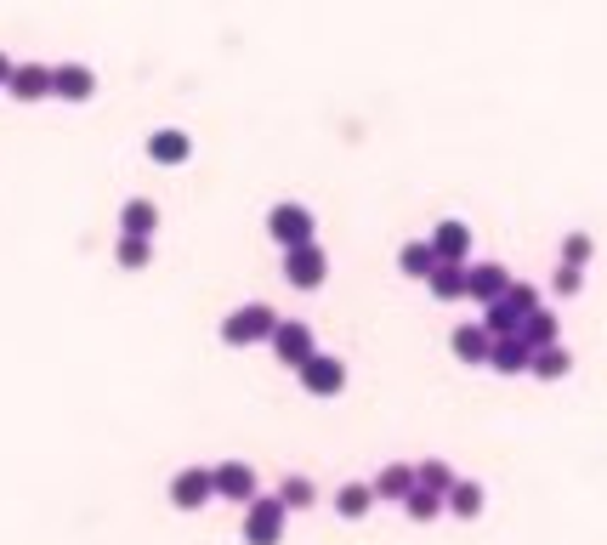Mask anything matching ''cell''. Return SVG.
<instances>
[{"instance_id":"6da1fadb","label":"cell","mask_w":607,"mask_h":545,"mask_svg":"<svg viewBox=\"0 0 607 545\" xmlns=\"http://www.w3.org/2000/svg\"><path fill=\"white\" fill-rule=\"evenodd\" d=\"M284 523H290V511L278 494H250L244 500V545H278L284 540Z\"/></svg>"},{"instance_id":"7a4b0ae2","label":"cell","mask_w":607,"mask_h":545,"mask_svg":"<svg viewBox=\"0 0 607 545\" xmlns=\"http://www.w3.org/2000/svg\"><path fill=\"white\" fill-rule=\"evenodd\" d=\"M273 307L267 301H250V307H233V313L222 318V341L227 347H256V341H267V330H273Z\"/></svg>"},{"instance_id":"3957f363","label":"cell","mask_w":607,"mask_h":545,"mask_svg":"<svg viewBox=\"0 0 607 545\" xmlns=\"http://www.w3.org/2000/svg\"><path fill=\"white\" fill-rule=\"evenodd\" d=\"M295 375H301V387L313 392V398H335V392L347 387V364L341 358H330V352H307L301 364H295Z\"/></svg>"},{"instance_id":"277c9868","label":"cell","mask_w":607,"mask_h":545,"mask_svg":"<svg viewBox=\"0 0 607 545\" xmlns=\"http://www.w3.org/2000/svg\"><path fill=\"white\" fill-rule=\"evenodd\" d=\"M324 273H330V256H324V245H284V279L295 284V290H318L324 284Z\"/></svg>"},{"instance_id":"5b68a950","label":"cell","mask_w":607,"mask_h":545,"mask_svg":"<svg viewBox=\"0 0 607 545\" xmlns=\"http://www.w3.org/2000/svg\"><path fill=\"white\" fill-rule=\"evenodd\" d=\"M313 211H307V205H295V199H284V205H273V211H267V233H273V245L284 250V245H307V239H313Z\"/></svg>"},{"instance_id":"8992f818","label":"cell","mask_w":607,"mask_h":545,"mask_svg":"<svg viewBox=\"0 0 607 545\" xmlns=\"http://www.w3.org/2000/svg\"><path fill=\"white\" fill-rule=\"evenodd\" d=\"M267 347L278 352V364H301L307 352H313V330L301 324V318H273V330H267Z\"/></svg>"},{"instance_id":"52a82bcc","label":"cell","mask_w":607,"mask_h":545,"mask_svg":"<svg viewBox=\"0 0 607 545\" xmlns=\"http://www.w3.org/2000/svg\"><path fill=\"white\" fill-rule=\"evenodd\" d=\"M216 500V489H210V466H182V472L171 477V506L176 511H199Z\"/></svg>"},{"instance_id":"ba28073f","label":"cell","mask_w":607,"mask_h":545,"mask_svg":"<svg viewBox=\"0 0 607 545\" xmlns=\"http://www.w3.org/2000/svg\"><path fill=\"white\" fill-rule=\"evenodd\" d=\"M210 489H216V500L244 506V500L256 494V472H250L244 460H222V466H210Z\"/></svg>"},{"instance_id":"9c48e42d","label":"cell","mask_w":607,"mask_h":545,"mask_svg":"<svg viewBox=\"0 0 607 545\" xmlns=\"http://www.w3.org/2000/svg\"><path fill=\"white\" fill-rule=\"evenodd\" d=\"M6 97H18V103L52 97V69H46V63H12V74H6Z\"/></svg>"},{"instance_id":"30bf717a","label":"cell","mask_w":607,"mask_h":545,"mask_svg":"<svg viewBox=\"0 0 607 545\" xmlns=\"http://www.w3.org/2000/svg\"><path fill=\"white\" fill-rule=\"evenodd\" d=\"M52 97H63V103H91V97H97V74H91L86 63H57Z\"/></svg>"},{"instance_id":"8fae6325","label":"cell","mask_w":607,"mask_h":545,"mask_svg":"<svg viewBox=\"0 0 607 545\" xmlns=\"http://www.w3.org/2000/svg\"><path fill=\"white\" fill-rule=\"evenodd\" d=\"M528 358H534V347H528L522 335H488V370L528 375Z\"/></svg>"},{"instance_id":"7c38bea8","label":"cell","mask_w":607,"mask_h":545,"mask_svg":"<svg viewBox=\"0 0 607 545\" xmlns=\"http://www.w3.org/2000/svg\"><path fill=\"white\" fill-rule=\"evenodd\" d=\"M426 245L437 250V262H471V228L466 222H454V216L426 233Z\"/></svg>"},{"instance_id":"4fadbf2b","label":"cell","mask_w":607,"mask_h":545,"mask_svg":"<svg viewBox=\"0 0 607 545\" xmlns=\"http://www.w3.org/2000/svg\"><path fill=\"white\" fill-rule=\"evenodd\" d=\"M511 284V273H505L500 262H466V296L483 307V301H494Z\"/></svg>"},{"instance_id":"5bb4252c","label":"cell","mask_w":607,"mask_h":545,"mask_svg":"<svg viewBox=\"0 0 607 545\" xmlns=\"http://www.w3.org/2000/svg\"><path fill=\"white\" fill-rule=\"evenodd\" d=\"M148 159H154V165H188L193 159V137L188 131H154V137H148Z\"/></svg>"},{"instance_id":"9a60e30c","label":"cell","mask_w":607,"mask_h":545,"mask_svg":"<svg viewBox=\"0 0 607 545\" xmlns=\"http://www.w3.org/2000/svg\"><path fill=\"white\" fill-rule=\"evenodd\" d=\"M426 290L437 301H466V262H437L426 273Z\"/></svg>"},{"instance_id":"2e32d148","label":"cell","mask_w":607,"mask_h":545,"mask_svg":"<svg viewBox=\"0 0 607 545\" xmlns=\"http://www.w3.org/2000/svg\"><path fill=\"white\" fill-rule=\"evenodd\" d=\"M449 347H454L460 364H488V330H483V324H454Z\"/></svg>"},{"instance_id":"e0dca14e","label":"cell","mask_w":607,"mask_h":545,"mask_svg":"<svg viewBox=\"0 0 607 545\" xmlns=\"http://www.w3.org/2000/svg\"><path fill=\"white\" fill-rule=\"evenodd\" d=\"M517 335L528 341V347H551V341H562V324H556V313H545V307H528L517 324Z\"/></svg>"},{"instance_id":"ac0fdd59","label":"cell","mask_w":607,"mask_h":545,"mask_svg":"<svg viewBox=\"0 0 607 545\" xmlns=\"http://www.w3.org/2000/svg\"><path fill=\"white\" fill-rule=\"evenodd\" d=\"M573 370V358L562 341H551V347H534V358H528V375H539V381H562V375Z\"/></svg>"},{"instance_id":"d6986e66","label":"cell","mask_w":607,"mask_h":545,"mask_svg":"<svg viewBox=\"0 0 607 545\" xmlns=\"http://www.w3.org/2000/svg\"><path fill=\"white\" fill-rule=\"evenodd\" d=\"M154 228H159V205H154V199H125V211H120V233L154 239Z\"/></svg>"},{"instance_id":"ffe728a7","label":"cell","mask_w":607,"mask_h":545,"mask_svg":"<svg viewBox=\"0 0 607 545\" xmlns=\"http://www.w3.org/2000/svg\"><path fill=\"white\" fill-rule=\"evenodd\" d=\"M432 267H437V250L426 245V239H409V245L398 250V273H403V279H420V284H426V273H432Z\"/></svg>"},{"instance_id":"44dd1931","label":"cell","mask_w":607,"mask_h":545,"mask_svg":"<svg viewBox=\"0 0 607 545\" xmlns=\"http://www.w3.org/2000/svg\"><path fill=\"white\" fill-rule=\"evenodd\" d=\"M409 489H415V466H381V477L369 483L375 500H403Z\"/></svg>"},{"instance_id":"7402d4cb","label":"cell","mask_w":607,"mask_h":545,"mask_svg":"<svg viewBox=\"0 0 607 545\" xmlns=\"http://www.w3.org/2000/svg\"><path fill=\"white\" fill-rule=\"evenodd\" d=\"M335 511H341L347 523L369 517V511H375V494H369V483H341V489H335Z\"/></svg>"},{"instance_id":"603a6c76","label":"cell","mask_w":607,"mask_h":545,"mask_svg":"<svg viewBox=\"0 0 607 545\" xmlns=\"http://www.w3.org/2000/svg\"><path fill=\"white\" fill-rule=\"evenodd\" d=\"M114 262L125 273H142V267L154 262V239H137V233H120V245H114Z\"/></svg>"},{"instance_id":"cb8c5ba5","label":"cell","mask_w":607,"mask_h":545,"mask_svg":"<svg viewBox=\"0 0 607 545\" xmlns=\"http://www.w3.org/2000/svg\"><path fill=\"white\" fill-rule=\"evenodd\" d=\"M443 506H449L454 517H477V511H483V483H460V477H454L449 489H443Z\"/></svg>"},{"instance_id":"d4e9b609","label":"cell","mask_w":607,"mask_h":545,"mask_svg":"<svg viewBox=\"0 0 607 545\" xmlns=\"http://www.w3.org/2000/svg\"><path fill=\"white\" fill-rule=\"evenodd\" d=\"M517 324H522V313H517V307H511L505 296L483 301V330H488V335H517Z\"/></svg>"},{"instance_id":"484cf974","label":"cell","mask_w":607,"mask_h":545,"mask_svg":"<svg viewBox=\"0 0 607 545\" xmlns=\"http://www.w3.org/2000/svg\"><path fill=\"white\" fill-rule=\"evenodd\" d=\"M278 500H284V511H307V506H318V489H313V477H284L278 483Z\"/></svg>"},{"instance_id":"4316f807","label":"cell","mask_w":607,"mask_h":545,"mask_svg":"<svg viewBox=\"0 0 607 545\" xmlns=\"http://www.w3.org/2000/svg\"><path fill=\"white\" fill-rule=\"evenodd\" d=\"M403 511H409L415 523H432L437 511H443V494H437V489H420V483H415V489L403 494Z\"/></svg>"},{"instance_id":"83f0119b","label":"cell","mask_w":607,"mask_h":545,"mask_svg":"<svg viewBox=\"0 0 607 545\" xmlns=\"http://www.w3.org/2000/svg\"><path fill=\"white\" fill-rule=\"evenodd\" d=\"M415 483H420V489H437V494H443L454 483V472L443 466V460H426V466H415Z\"/></svg>"},{"instance_id":"f1b7e54d","label":"cell","mask_w":607,"mask_h":545,"mask_svg":"<svg viewBox=\"0 0 607 545\" xmlns=\"http://www.w3.org/2000/svg\"><path fill=\"white\" fill-rule=\"evenodd\" d=\"M562 250H568V267H585V262H590V239H585V233H573Z\"/></svg>"},{"instance_id":"f546056e","label":"cell","mask_w":607,"mask_h":545,"mask_svg":"<svg viewBox=\"0 0 607 545\" xmlns=\"http://www.w3.org/2000/svg\"><path fill=\"white\" fill-rule=\"evenodd\" d=\"M556 296H573V290H579V267H556Z\"/></svg>"},{"instance_id":"4dcf8cb0","label":"cell","mask_w":607,"mask_h":545,"mask_svg":"<svg viewBox=\"0 0 607 545\" xmlns=\"http://www.w3.org/2000/svg\"><path fill=\"white\" fill-rule=\"evenodd\" d=\"M6 74H12V57L0 52V86H6Z\"/></svg>"}]
</instances>
